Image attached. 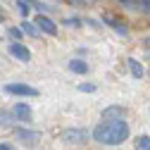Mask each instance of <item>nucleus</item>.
<instances>
[{
    "mask_svg": "<svg viewBox=\"0 0 150 150\" xmlns=\"http://www.w3.org/2000/svg\"><path fill=\"white\" fill-rule=\"evenodd\" d=\"M5 93H12V96H29V98L38 96V91H36L33 86H26V83H7Z\"/></svg>",
    "mask_w": 150,
    "mask_h": 150,
    "instance_id": "nucleus-3",
    "label": "nucleus"
},
{
    "mask_svg": "<svg viewBox=\"0 0 150 150\" xmlns=\"http://www.w3.org/2000/svg\"><path fill=\"white\" fill-rule=\"evenodd\" d=\"M105 22H110L115 31H119V33H126V26H124V24H122L119 19H112V17H105Z\"/></svg>",
    "mask_w": 150,
    "mask_h": 150,
    "instance_id": "nucleus-12",
    "label": "nucleus"
},
{
    "mask_svg": "<svg viewBox=\"0 0 150 150\" xmlns=\"http://www.w3.org/2000/svg\"><path fill=\"white\" fill-rule=\"evenodd\" d=\"M129 69H131V74H134L136 79H141V76H143V67H141V62H138V60L131 57V60H129Z\"/></svg>",
    "mask_w": 150,
    "mask_h": 150,
    "instance_id": "nucleus-10",
    "label": "nucleus"
},
{
    "mask_svg": "<svg viewBox=\"0 0 150 150\" xmlns=\"http://www.w3.org/2000/svg\"><path fill=\"white\" fill-rule=\"evenodd\" d=\"M122 119V117H126V110L124 107H119V105H115V107H107L105 112H103V119L105 122H112V119Z\"/></svg>",
    "mask_w": 150,
    "mask_h": 150,
    "instance_id": "nucleus-6",
    "label": "nucleus"
},
{
    "mask_svg": "<svg viewBox=\"0 0 150 150\" xmlns=\"http://www.w3.org/2000/svg\"><path fill=\"white\" fill-rule=\"evenodd\" d=\"M79 91H86V93H91V91H96V88H93L91 83H81V86H79Z\"/></svg>",
    "mask_w": 150,
    "mask_h": 150,
    "instance_id": "nucleus-16",
    "label": "nucleus"
},
{
    "mask_svg": "<svg viewBox=\"0 0 150 150\" xmlns=\"http://www.w3.org/2000/svg\"><path fill=\"white\" fill-rule=\"evenodd\" d=\"M12 122H14V115H12V112L0 110V126H10Z\"/></svg>",
    "mask_w": 150,
    "mask_h": 150,
    "instance_id": "nucleus-11",
    "label": "nucleus"
},
{
    "mask_svg": "<svg viewBox=\"0 0 150 150\" xmlns=\"http://www.w3.org/2000/svg\"><path fill=\"white\" fill-rule=\"evenodd\" d=\"M12 115H14L17 119H22V122H29V119H31V107L24 105V103H19V105H14Z\"/></svg>",
    "mask_w": 150,
    "mask_h": 150,
    "instance_id": "nucleus-8",
    "label": "nucleus"
},
{
    "mask_svg": "<svg viewBox=\"0 0 150 150\" xmlns=\"http://www.w3.org/2000/svg\"><path fill=\"white\" fill-rule=\"evenodd\" d=\"M17 5H19V12H22V14H29V7H31V5L26 3V0H19Z\"/></svg>",
    "mask_w": 150,
    "mask_h": 150,
    "instance_id": "nucleus-15",
    "label": "nucleus"
},
{
    "mask_svg": "<svg viewBox=\"0 0 150 150\" xmlns=\"http://www.w3.org/2000/svg\"><path fill=\"white\" fill-rule=\"evenodd\" d=\"M36 24H38V31H45L48 36H55V33H57L55 22L50 19V17H45V14H38V17H36Z\"/></svg>",
    "mask_w": 150,
    "mask_h": 150,
    "instance_id": "nucleus-5",
    "label": "nucleus"
},
{
    "mask_svg": "<svg viewBox=\"0 0 150 150\" xmlns=\"http://www.w3.org/2000/svg\"><path fill=\"white\" fill-rule=\"evenodd\" d=\"M14 134H17V138H19L24 145H36V143H38V138H41L38 131H31V129H17Z\"/></svg>",
    "mask_w": 150,
    "mask_h": 150,
    "instance_id": "nucleus-4",
    "label": "nucleus"
},
{
    "mask_svg": "<svg viewBox=\"0 0 150 150\" xmlns=\"http://www.w3.org/2000/svg\"><path fill=\"white\" fill-rule=\"evenodd\" d=\"M10 52L14 55V57L24 60V62H29V60H31V52H29V48H24L22 43H12V45H10Z\"/></svg>",
    "mask_w": 150,
    "mask_h": 150,
    "instance_id": "nucleus-7",
    "label": "nucleus"
},
{
    "mask_svg": "<svg viewBox=\"0 0 150 150\" xmlns=\"http://www.w3.org/2000/svg\"><path fill=\"white\" fill-rule=\"evenodd\" d=\"M136 150H150V138L148 136H141L136 141Z\"/></svg>",
    "mask_w": 150,
    "mask_h": 150,
    "instance_id": "nucleus-13",
    "label": "nucleus"
},
{
    "mask_svg": "<svg viewBox=\"0 0 150 150\" xmlns=\"http://www.w3.org/2000/svg\"><path fill=\"white\" fill-rule=\"evenodd\" d=\"M0 22H3V14H0Z\"/></svg>",
    "mask_w": 150,
    "mask_h": 150,
    "instance_id": "nucleus-21",
    "label": "nucleus"
},
{
    "mask_svg": "<svg viewBox=\"0 0 150 150\" xmlns=\"http://www.w3.org/2000/svg\"><path fill=\"white\" fill-rule=\"evenodd\" d=\"M64 24H69V26H79V19H67Z\"/></svg>",
    "mask_w": 150,
    "mask_h": 150,
    "instance_id": "nucleus-18",
    "label": "nucleus"
},
{
    "mask_svg": "<svg viewBox=\"0 0 150 150\" xmlns=\"http://www.w3.org/2000/svg\"><path fill=\"white\" fill-rule=\"evenodd\" d=\"M69 69H71L74 74H86V71H88V64L81 62V60H71V62H69Z\"/></svg>",
    "mask_w": 150,
    "mask_h": 150,
    "instance_id": "nucleus-9",
    "label": "nucleus"
},
{
    "mask_svg": "<svg viewBox=\"0 0 150 150\" xmlns=\"http://www.w3.org/2000/svg\"><path fill=\"white\" fill-rule=\"evenodd\" d=\"M62 141L71 143V145H81L88 141V131L86 129H64L62 131Z\"/></svg>",
    "mask_w": 150,
    "mask_h": 150,
    "instance_id": "nucleus-2",
    "label": "nucleus"
},
{
    "mask_svg": "<svg viewBox=\"0 0 150 150\" xmlns=\"http://www.w3.org/2000/svg\"><path fill=\"white\" fill-rule=\"evenodd\" d=\"M93 138L105 145H119L129 138V124L124 119H112V122H103L100 126L93 129Z\"/></svg>",
    "mask_w": 150,
    "mask_h": 150,
    "instance_id": "nucleus-1",
    "label": "nucleus"
},
{
    "mask_svg": "<svg viewBox=\"0 0 150 150\" xmlns=\"http://www.w3.org/2000/svg\"><path fill=\"white\" fill-rule=\"evenodd\" d=\"M0 150H12V145H7V143H0Z\"/></svg>",
    "mask_w": 150,
    "mask_h": 150,
    "instance_id": "nucleus-19",
    "label": "nucleus"
},
{
    "mask_svg": "<svg viewBox=\"0 0 150 150\" xmlns=\"http://www.w3.org/2000/svg\"><path fill=\"white\" fill-rule=\"evenodd\" d=\"M76 5H86V3H91V0H74Z\"/></svg>",
    "mask_w": 150,
    "mask_h": 150,
    "instance_id": "nucleus-20",
    "label": "nucleus"
},
{
    "mask_svg": "<svg viewBox=\"0 0 150 150\" xmlns=\"http://www.w3.org/2000/svg\"><path fill=\"white\" fill-rule=\"evenodd\" d=\"M22 31H24V33H29V36H38V29L31 26V24H26V22L22 24Z\"/></svg>",
    "mask_w": 150,
    "mask_h": 150,
    "instance_id": "nucleus-14",
    "label": "nucleus"
},
{
    "mask_svg": "<svg viewBox=\"0 0 150 150\" xmlns=\"http://www.w3.org/2000/svg\"><path fill=\"white\" fill-rule=\"evenodd\" d=\"M10 36H12V38H19L22 31H19V29H10Z\"/></svg>",
    "mask_w": 150,
    "mask_h": 150,
    "instance_id": "nucleus-17",
    "label": "nucleus"
}]
</instances>
